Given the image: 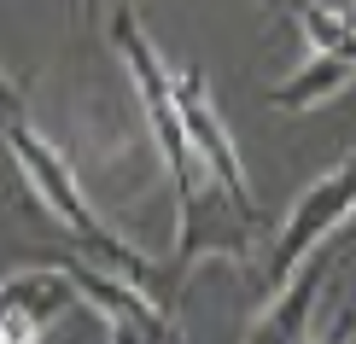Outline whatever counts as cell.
Here are the masks:
<instances>
[{
  "label": "cell",
  "mask_w": 356,
  "mask_h": 344,
  "mask_svg": "<svg viewBox=\"0 0 356 344\" xmlns=\"http://www.w3.org/2000/svg\"><path fill=\"white\" fill-rule=\"evenodd\" d=\"M70 304H76V286L53 263L0 280V344H35Z\"/></svg>",
  "instance_id": "cell-4"
},
{
  "label": "cell",
  "mask_w": 356,
  "mask_h": 344,
  "mask_svg": "<svg viewBox=\"0 0 356 344\" xmlns=\"http://www.w3.org/2000/svg\"><path fill=\"white\" fill-rule=\"evenodd\" d=\"M170 344H181V338H170Z\"/></svg>",
  "instance_id": "cell-11"
},
{
  "label": "cell",
  "mask_w": 356,
  "mask_h": 344,
  "mask_svg": "<svg viewBox=\"0 0 356 344\" xmlns=\"http://www.w3.org/2000/svg\"><path fill=\"white\" fill-rule=\"evenodd\" d=\"M350 211H356V158H345L333 175H321V181L292 204L286 228H280L275 245L263 251V286H269V292L286 286L309 251H321V245H327V234L350 222Z\"/></svg>",
  "instance_id": "cell-2"
},
{
  "label": "cell",
  "mask_w": 356,
  "mask_h": 344,
  "mask_svg": "<svg viewBox=\"0 0 356 344\" xmlns=\"http://www.w3.org/2000/svg\"><path fill=\"white\" fill-rule=\"evenodd\" d=\"M111 344H152V338H140L135 327H111Z\"/></svg>",
  "instance_id": "cell-8"
},
{
  "label": "cell",
  "mask_w": 356,
  "mask_h": 344,
  "mask_svg": "<svg viewBox=\"0 0 356 344\" xmlns=\"http://www.w3.org/2000/svg\"><path fill=\"white\" fill-rule=\"evenodd\" d=\"M170 94H175V117H181L187 152L199 158L204 181L234 204V216L257 222V199H251V181H245V170H240V146H234V134H228V123H222V111H216V99H211L204 70L199 65L170 70Z\"/></svg>",
  "instance_id": "cell-1"
},
{
  "label": "cell",
  "mask_w": 356,
  "mask_h": 344,
  "mask_svg": "<svg viewBox=\"0 0 356 344\" xmlns=\"http://www.w3.org/2000/svg\"><path fill=\"white\" fill-rule=\"evenodd\" d=\"M350 338H356V316L345 309V316H339V321L327 327V333H321V338H309V344H350Z\"/></svg>",
  "instance_id": "cell-7"
},
{
  "label": "cell",
  "mask_w": 356,
  "mask_h": 344,
  "mask_svg": "<svg viewBox=\"0 0 356 344\" xmlns=\"http://www.w3.org/2000/svg\"><path fill=\"white\" fill-rule=\"evenodd\" d=\"M263 6H275V12H286V6H292V0H263Z\"/></svg>",
  "instance_id": "cell-10"
},
{
  "label": "cell",
  "mask_w": 356,
  "mask_h": 344,
  "mask_svg": "<svg viewBox=\"0 0 356 344\" xmlns=\"http://www.w3.org/2000/svg\"><path fill=\"white\" fill-rule=\"evenodd\" d=\"M333 268H339V251H327V245L309 251L298 263V275L269 292L263 316L245 327V344H309V321H316V304H321V292H327Z\"/></svg>",
  "instance_id": "cell-3"
},
{
  "label": "cell",
  "mask_w": 356,
  "mask_h": 344,
  "mask_svg": "<svg viewBox=\"0 0 356 344\" xmlns=\"http://www.w3.org/2000/svg\"><path fill=\"white\" fill-rule=\"evenodd\" d=\"M286 12H292V24L304 29V41L316 53H327V58H339V65L356 70V24L345 18V12L321 6V0H292Z\"/></svg>",
  "instance_id": "cell-6"
},
{
  "label": "cell",
  "mask_w": 356,
  "mask_h": 344,
  "mask_svg": "<svg viewBox=\"0 0 356 344\" xmlns=\"http://www.w3.org/2000/svg\"><path fill=\"white\" fill-rule=\"evenodd\" d=\"M99 6H106V0H76V12H82L88 24H99Z\"/></svg>",
  "instance_id": "cell-9"
},
{
  "label": "cell",
  "mask_w": 356,
  "mask_h": 344,
  "mask_svg": "<svg viewBox=\"0 0 356 344\" xmlns=\"http://www.w3.org/2000/svg\"><path fill=\"white\" fill-rule=\"evenodd\" d=\"M350 76H356L350 65H339V58L316 53V58L298 70V76H286V82L269 88V106H275V111H316V106H327V99H333Z\"/></svg>",
  "instance_id": "cell-5"
}]
</instances>
